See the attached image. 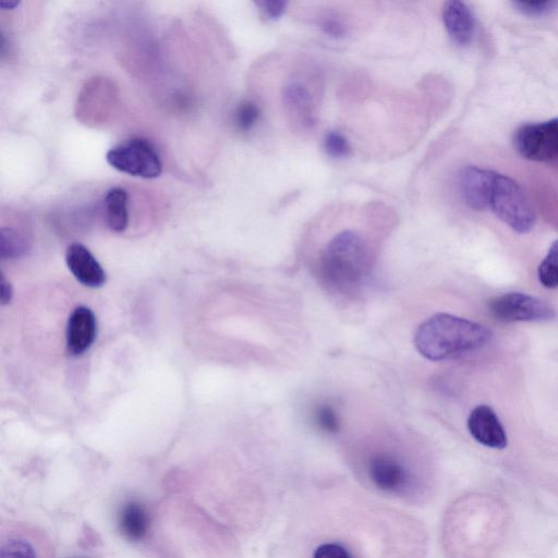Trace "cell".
Instances as JSON below:
<instances>
[{
  "mask_svg": "<svg viewBox=\"0 0 558 558\" xmlns=\"http://www.w3.org/2000/svg\"><path fill=\"white\" fill-rule=\"evenodd\" d=\"M492 334L476 322L440 313L419 326L415 346L431 361H443L473 353L491 342Z\"/></svg>",
  "mask_w": 558,
  "mask_h": 558,
  "instance_id": "1",
  "label": "cell"
},
{
  "mask_svg": "<svg viewBox=\"0 0 558 558\" xmlns=\"http://www.w3.org/2000/svg\"><path fill=\"white\" fill-rule=\"evenodd\" d=\"M321 268L327 283L337 290L355 288L361 284L369 269L366 241L357 233L344 230L325 247Z\"/></svg>",
  "mask_w": 558,
  "mask_h": 558,
  "instance_id": "2",
  "label": "cell"
},
{
  "mask_svg": "<svg viewBox=\"0 0 558 558\" xmlns=\"http://www.w3.org/2000/svg\"><path fill=\"white\" fill-rule=\"evenodd\" d=\"M488 209L518 234H528L535 227L537 214L528 192L512 177L494 174Z\"/></svg>",
  "mask_w": 558,
  "mask_h": 558,
  "instance_id": "3",
  "label": "cell"
},
{
  "mask_svg": "<svg viewBox=\"0 0 558 558\" xmlns=\"http://www.w3.org/2000/svg\"><path fill=\"white\" fill-rule=\"evenodd\" d=\"M106 160L116 171L133 177L154 179L163 172L161 157L154 145L141 138L116 145L107 152Z\"/></svg>",
  "mask_w": 558,
  "mask_h": 558,
  "instance_id": "4",
  "label": "cell"
},
{
  "mask_svg": "<svg viewBox=\"0 0 558 558\" xmlns=\"http://www.w3.org/2000/svg\"><path fill=\"white\" fill-rule=\"evenodd\" d=\"M0 558H54V550L41 530L9 521L0 531Z\"/></svg>",
  "mask_w": 558,
  "mask_h": 558,
  "instance_id": "5",
  "label": "cell"
},
{
  "mask_svg": "<svg viewBox=\"0 0 558 558\" xmlns=\"http://www.w3.org/2000/svg\"><path fill=\"white\" fill-rule=\"evenodd\" d=\"M514 147L531 162L558 161V118L521 126L515 133Z\"/></svg>",
  "mask_w": 558,
  "mask_h": 558,
  "instance_id": "6",
  "label": "cell"
},
{
  "mask_svg": "<svg viewBox=\"0 0 558 558\" xmlns=\"http://www.w3.org/2000/svg\"><path fill=\"white\" fill-rule=\"evenodd\" d=\"M489 310L496 320L505 323L543 322L556 317L555 310L538 298L509 293L492 299Z\"/></svg>",
  "mask_w": 558,
  "mask_h": 558,
  "instance_id": "7",
  "label": "cell"
},
{
  "mask_svg": "<svg viewBox=\"0 0 558 558\" xmlns=\"http://www.w3.org/2000/svg\"><path fill=\"white\" fill-rule=\"evenodd\" d=\"M495 172L492 169L468 165L458 173L460 197L469 209L484 211L488 209L489 194Z\"/></svg>",
  "mask_w": 558,
  "mask_h": 558,
  "instance_id": "8",
  "label": "cell"
},
{
  "mask_svg": "<svg viewBox=\"0 0 558 558\" xmlns=\"http://www.w3.org/2000/svg\"><path fill=\"white\" fill-rule=\"evenodd\" d=\"M468 429L472 438L484 446L495 450H504L507 446L505 429L489 406L481 405L471 411Z\"/></svg>",
  "mask_w": 558,
  "mask_h": 558,
  "instance_id": "9",
  "label": "cell"
},
{
  "mask_svg": "<svg viewBox=\"0 0 558 558\" xmlns=\"http://www.w3.org/2000/svg\"><path fill=\"white\" fill-rule=\"evenodd\" d=\"M369 475L382 491L398 493L405 491L409 483L408 471L398 459L380 454L370 460Z\"/></svg>",
  "mask_w": 558,
  "mask_h": 558,
  "instance_id": "10",
  "label": "cell"
},
{
  "mask_svg": "<svg viewBox=\"0 0 558 558\" xmlns=\"http://www.w3.org/2000/svg\"><path fill=\"white\" fill-rule=\"evenodd\" d=\"M66 262L72 275L87 287L99 288L106 283V274L87 247L72 244L66 253Z\"/></svg>",
  "mask_w": 558,
  "mask_h": 558,
  "instance_id": "11",
  "label": "cell"
},
{
  "mask_svg": "<svg viewBox=\"0 0 558 558\" xmlns=\"http://www.w3.org/2000/svg\"><path fill=\"white\" fill-rule=\"evenodd\" d=\"M97 332L95 314L87 307H79L68 321L67 346L72 355L79 356L93 345Z\"/></svg>",
  "mask_w": 558,
  "mask_h": 558,
  "instance_id": "12",
  "label": "cell"
},
{
  "mask_svg": "<svg viewBox=\"0 0 558 558\" xmlns=\"http://www.w3.org/2000/svg\"><path fill=\"white\" fill-rule=\"evenodd\" d=\"M443 22L450 38L460 46L469 45L476 31L471 9L459 0H451L443 7Z\"/></svg>",
  "mask_w": 558,
  "mask_h": 558,
  "instance_id": "13",
  "label": "cell"
},
{
  "mask_svg": "<svg viewBox=\"0 0 558 558\" xmlns=\"http://www.w3.org/2000/svg\"><path fill=\"white\" fill-rule=\"evenodd\" d=\"M284 105L291 119L302 128L311 129L317 124L312 96L305 86L291 83L284 90Z\"/></svg>",
  "mask_w": 558,
  "mask_h": 558,
  "instance_id": "14",
  "label": "cell"
},
{
  "mask_svg": "<svg viewBox=\"0 0 558 558\" xmlns=\"http://www.w3.org/2000/svg\"><path fill=\"white\" fill-rule=\"evenodd\" d=\"M150 519L147 509L139 502H129L121 508L119 530L127 540L139 542L147 536Z\"/></svg>",
  "mask_w": 558,
  "mask_h": 558,
  "instance_id": "15",
  "label": "cell"
},
{
  "mask_svg": "<svg viewBox=\"0 0 558 558\" xmlns=\"http://www.w3.org/2000/svg\"><path fill=\"white\" fill-rule=\"evenodd\" d=\"M106 221L112 232L124 233L128 227V193L123 188L108 190L105 197Z\"/></svg>",
  "mask_w": 558,
  "mask_h": 558,
  "instance_id": "16",
  "label": "cell"
},
{
  "mask_svg": "<svg viewBox=\"0 0 558 558\" xmlns=\"http://www.w3.org/2000/svg\"><path fill=\"white\" fill-rule=\"evenodd\" d=\"M29 250V242L17 230L3 228L0 232V256L3 259H18Z\"/></svg>",
  "mask_w": 558,
  "mask_h": 558,
  "instance_id": "17",
  "label": "cell"
},
{
  "mask_svg": "<svg viewBox=\"0 0 558 558\" xmlns=\"http://www.w3.org/2000/svg\"><path fill=\"white\" fill-rule=\"evenodd\" d=\"M538 276L541 285L545 288L558 287V240L553 242L547 257L541 262Z\"/></svg>",
  "mask_w": 558,
  "mask_h": 558,
  "instance_id": "18",
  "label": "cell"
},
{
  "mask_svg": "<svg viewBox=\"0 0 558 558\" xmlns=\"http://www.w3.org/2000/svg\"><path fill=\"white\" fill-rule=\"evenodd\" d=\"M324 149L326 153L334 157V159H344V157H347L351 152L347 138L337 131L326 133L324 138Z\"/></svg>",
  "mask_w": 558,
  "mask_h": 558,
  "instance_id": "19",
  "label": "cell"
},
{
  "mask_svg": "<svg viewBox=\"0 0 558 558\" xmlns=\"http://www.w3.org/2000/svg\"><path fill=\"white\" fill-rule=\"evenodd\" d=\"M314 418L318 427L326 433H336L341 427V421H339L336 411L329 405L320 406L315 410Z\"/></svg>",
  "mask_w": 558,
  "mask_h": 558,
  "instance_id": "20",
  "label": "cell"
},
{
  "mask_svg": "<svg viewBox=\"0 0 558 558\" xmlns=\"http://www.w3.org/2000/svg\"><path fill=\"white\" fill-rule=\"evenodd\" d=\"M260 117V111L256 104L244 102L239 105L236 112V124L242 131L251 130Z\"/></svg>",
  "mask_w": 558,
  "mask_h": 558,
  "instance_id": "21",
  "label": "cell"
},
{
  "mask_svg": "<svg viewBox=\"0 0 558 558\" xmlns=\"http://www.w3.org/2000/svg\"><path fill=\"white\" fill-rule=\"evenodd\" d=\"M516 10L528 17H543L550 14L554 10L556 3L554 2H515L513 3Z\"/></svg>",
  "mask_w": 558,
  "mask_h": 558,
  "instance_id": "22",
  "label": "cell"
},
{
  "mask_svg": "<svg viewBox=\"0 0 558 558\" xmlns=\"http://www.w3.org/2000/svg\"><path fill=\"white\" fill-rule=\"evenodd\" d=\"M257 5L264 17L277 20L285 14L287 2L285 0H262Z\"/></svg>",
  "mask_w": 558,
  "mask_h": 558,
  "instance_id": "23",
  "label": "cell"
},
{
  "mask_svg": "<svg viewBox=\"0 0 558 558\" xmlns=\"http://www.w3.org/2000/svg\"><path fill=\"white\" fill-rule=\"evenodd\" d=\"M313 558H353L349 552L342 547V545L336 543H326L322 544L314 552Z\"/></svg>",
  "mask_w": 558,
  "mask_h": 558,
  "instance_id": "24",
  "label": "cell"
},
{
  "mask_svg": "<svg viewBox=\"0 0 558 558\" xmlns=\"http://www.w3.org/2000/svg\"><path fill=\"white\" fill-rule=\"evenodd\" d=\"M321 29L325 34L330 35L332 36V38L336 39L343 38V36H345V34L347 33L345 24L341 20L334 17H327L323 19L321 23Z\"/></svg>",
  "mask_w": 558,
  "mask_h": 558,
  "instance_id": "25",
  "label": "cell"
},
{
  "mask_svg": "<svg viewBox=\"0 0 558 558\" xmlns=\"http://www.w3.org/2000/svg\"><path fill=\"white\" fill-rule=\"evenodd\" d=\"M12 295H14V290H12V287L7 279L3 277L2 282H0V300H2L3 306L8 305L12 299Z\"/></svg>",
  "mask_w": 558,
  "mask_h": 558,
  "instance_id": "26",
  "label": "cell"
},
{
  "mask_svg": "<svg viewBox=\"0 0 558 558\" xmlns=\"http://www.w3.org/2000/svg\"><path fill=\"white\" fill-rule=\"evenodd\" d=\"M20 2H17V0H3V2H0V7H2L4 10H8V9H15L17 7L20 6Z\"/></svg>",
  "mask_w": 558,
  "mask_h": 558,
  "instance_id": "27",
  "label": "cell"
}]
</instances>
